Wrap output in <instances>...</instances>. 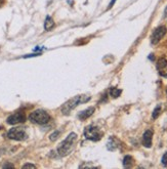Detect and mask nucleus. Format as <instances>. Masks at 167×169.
<instances>
[{
    "label": "nucleus",
    "instance_id": "nucleus-1",
    "mask_svg": "<svg viewBox=\"0 0 167 169\" xmlns=\"http://www.w3.org/2000/svg\"><path fill=\"white\" fill-rule=\"evenodd\" d=\"M76 140H77V134L74 133V132L70 133L69 135L66 137V140H63V142L61 143V145H59V148H57V154H59L61 157H65V156L69 155L73 150V148H74Z\"/></svg>",
    "mask_w": 167,
    "mask_h": 169
},
{
    "label": "nucleus",
    "instance_id": "nucleus-2",
    "mask_svg": "<svg viewBox=\"0 0 167 169\" xmlns=\"http://www.w3.org/2000/svg\"><path fill=\"white\" fill-rule=\"evenodd\" d=\"M90 100V97L88 95H76V97H72L71 100H69L68 102H66L65 104L62 106L61 110L62 113L65 115H68L72 110H74L79 104H84Z\"/></svg>",
    "mask_w": 167,
    "mask_h": 169
},
{
    "label": "nucleus",
    "instance_id": "nucleus-3",
    "mask_svg": "<svg viewBox=\"0 0 167 169\" xmlns=\"http://www.w3.org/2000/svg\"><path fill=\"white\" fill-rule=\"evenodd\" d=\"M29 120L35 124L43 125V124L48 123L50 120V116L46 111L44 110H36L32 112L29 116Z\"/></svg>",
    "mask_w": 167,
    "mask_h": 169
},
{
    "label": "nucleus",
    "instance_id": "nucleus-4",
    "mask_svg": "<svg viewBox=\"0 0 167 169\" xmlns=\"http://www.w3.org/2000/svg\"><path fill=\"white\" fill-rule=\"evenodd\" d=\"M84 136L89 140L97 142L102 137V132L96 126L89 125L84 129Z\"/></svg>",
    "mask_w": 167,
    "mask_h": 169
},
{
    "label": "nucleus",
    "instance_id": "nucleus-5",
    "mask_svg": "<svg viewBox=\"0 0 167 169\" xmlns=\"http://www.w3.org/2000/svg\"><path fill=\"white\" fill-rule=\"evenodd\" d=\"M7 136H8V138H10V140L22 142V140H27L28 134H27V132H26V130L24 129V128L14 127V128H11V129L8 131Z\"/></svg>",
    "mask_w": 167,
    "mask_h": 169
},
{
    "label": "nucleus",
    "instance_id": "nucleus-6",
    "mask_svg": "<svg viewBox=\"0 0 167 169\" xmlns=\"http://www.w3.org/2000/svg\"><path fill=\"white\" fill-rule=\"evenodd\" d=\"M166 34V28L164 26H160V27L156 28L154 30V32L151 35V42L152 44H157L159 43V41L164 37V35Z\"/></svg>",
    "mask_w": 167,
    "mask_h": 169
},
{
    "label": "nucleus",
    "instance_id": "nucleus-7",
    "mask_svg": "<svg viewBox=\"0 0 167 169\" xmlns=\"http://www.w3.org/2000/svg\"><path fill=\"white\" fill-rule=\"evenodd\" d=\"M7 123L10 125H16L19 123H23L26 121V115L24 112H16L14 113L12 115H10L7 118Z\"/></svg>",
    "mask_w": 167,
    "mask_h": 169
},
{
    "label": "nucleus",
    "instance_id": "nucleus-8",
    "mask_svg": "<svg viewBox=\"0 0 167 169\" xmlns=\"http://www.w3.org/2000/svg\"><path fill=\"white\" fill-rule=\"evenodd\" d=\"M157 70L162 77H167V59L164 57L158 59L157 62Z\"/></svg>",
    "mask_w": 167,
    "mask_h": 169
},
{
    "label": "nucleus",
    "instance_id": "nucleus-9",
    "mask_svg": "<svg viewBox=\"0 0 167 169\" xmlns=\"http://www.w3.org/2000/svg\"><path fill=\"white\" fill-rule=\"evenodd\" d=\"M152 140H153V131L152 130H147L145 131L143 135V145L145 148L152 147Z\"/></svg>",
    "mask_w": 167,
    "mask_h": 169
},
{
    "label": "nucleus",
    "instance_id": "nucleus-10",
    "mask_svg": "<svg viewBox=\"0 0 167 169\" xmlns=\"http://www.w3.org/2000/svg\"><path fill=\"white\" fill-rule=\"evenodd\" d=\"M95 109L93 108V107L87 108L86 110H84V111H82V112L79 113L78 118L80 119V120H86L87 118H89V117H90L91 115L95 113Z\"/></svg>",
    "mask_w": 167,
    "mask_h": 169
},
{
    "label": "nucleus",
    "instance_id": "nucleus-11",
    "mask_svg": "<svg viewBox=\"0 0 167 169\" xmlns=\"http://www.w3.org/2000/svg\"><path fill=\"white\" fill-rule=\"evenodd\" d=\"M120 142L117 140L116 137H110L109 138V142L107 144V148H108L109 151H115L119 148Z\"/></svg>",
    "mask_w": 167,
    "mask_h": 169
},
{
    "label": "nucleus",
    "instance_id": "nucleus-12",
    "mask_svg": "<svg viewBox=\"0 0 167 169\" xmlns=\"http://www.w3.org/2000/svg\"><path fill=\"white\" fill-rule=\"evenodd\" d=\"M54 27V21L52 20L50 16H47L45 19V22H44V29L46 31H50L51 29H53Z\"/></svg>",
    "mask_w": 167,
    "mask_h": 169
},
{
    "label": "nucleus",
    "instance_id": "nucleus-13",
    "mask_svg": "<svg viewBox=\"0 0 167 169\" xmlns=\"http://www.w3.org/2000/svg\"><path fill=\"white\" fill-rule=\"evenodd\" d=\"M132 164H133V158L131 156H125L123 160V166L124 167H131Z\"/></svg>",
    "mask_w": 167,
    "mask_h": 169
},
{
    "label": "nucleus",
    "instance_id": "nucleus-14",
    "mask_svg": "<svg viewBox=\"0 0 167 169\" xmlns=\"http://www.w3.org/2000/svg\"><path fill=\"white\" fill-rule=\"evenodd\" d=\"M121 93H122L121 89L116 88V87H111V89H110V95H111L112 97H114V98L119 97Z\"/></svg>",
    "mask_w": 167,
    "mask_h": 169
},
{
    "label": "nucleus",
    "instance_id": "nucleus-15",
    "mask_svg": "<svg viewBox=\"0 0 167 169\" xmlns=\"http://www.w3.org/2000/svg\"><path fill=\"white\" fill-rule=\"evenodd\" d=\"M160 113H161V106H160V105H158V106L155 108V110L153 111V114H152V118H153V119H157L158 117H159Z\"/></svg>",
    "mask_w": 167,
    "mask_h": 169
},
{
    "label": "nucleus",
    "instance_id": "nucleus-16",
    "mask_svg": "<svg viewBox=\"0 0 167 169\" xmlns=\"http://www.w3.org/2000/svg\"><path fill=\"white\" fill-rule=\"evenodd\" d=\"M59 133H61V132L59 131V130H57V131H55V132H53L52 134H50V136H49V137H50V140H55L57 138V136L59 135Z\"/></svg>",
    "mask_w": 167,
    "mask_h": 169
},
{
    "label": "nucleus",
    "instance_id": "nucleus-17",
    "mask_svg": "<svg viewBox=\"0 0 167 169\" xmlns=\"http://www.w3.org/2000/svg\"><path fill=\"white\" fill-rule=\"evenodd\" d=\"M162 164H163L164 166L167 165V152L163 155V157H162Z\"/></svg>",
    "mask_w": 167,
    "mask_h": 169
},
{
    "label": "nucleus",
    "instance_id": "nucleus-18",
    "mask_svg": "<svg viewBox=\"0 0 167 169\" xmlns=\"http://www.w3.org/2000/svg\"><path fill=\"white\" fill-rule=\"evenodd\" d=\"M23 168L26 169V168H36L35 165H33V164H25L24 166H23Z\"/></svg>",
    "mask_w": 167,
    "mask_h": 169
},
{
    "label": "nucleus",
    "instance_id": "nucleus-19",
    "mask_svg": "<svg viewBox=\"0 0 167 169\" xmlns=\"http://www.w3.org/2000/svg\"><path fill=\"white\" fill-rule=\"evenodd\" d=\"M115 2H116V0H112V1L110 2V4H109V6H108V9H110V8L113 7V5L115 4Z\"/></svg>",
    "mask_w": 167,
    "mask_h": 169
},
{
    "label": "nucleus",
    "instance_id": "nucleus-20",
    "mask_svg": "<svg viewBox=\"0 0 167 169\" xmlns=\"http://www.w3.org/2000/svg\"><path fill=\"white\" fill-rule=\"evenodd\" d=\"M4 2H5V0H0V7H1V6L3 5Z\"/></svg>",
    "mask_w": 167,
    "mask_h": 169
},
{
    "label": "nucleus",
    "instance_id": "nucleus-21",
    "mask_svg": "<svg viewBox=\"0 0 167 169\" xmlns=\"http://www.w3.org/2000/svg\"><path fill=\"white\" fill-rule=\"evenodd\" d=\"M3 167H4V168H7V167H14V165H9V164H7V165H4Z\"/></svg>",
    "mask_w": 167,
    "mask_h": 169
},
{
    "label": "nucleus",
    "instance_id": "nucleus-22",
    "mask_svg": "<svg viewBox=\"0 0 167 169\" xmlns=\"http://www.w3.org/2000/svg\"><path fill=\"white\" fill-rule=\"evenodd\" d=\"M167 16V7H166V9H165V16Z\"/></svg>",
    "mask_w": 167,
    "mask_h": 169
},
{
    "label": "nucleus",
    "instance_id": "nucleus-23",
    "mask_svg": "<svg viewBox=\"0 0 167 169\" xmlns=\"http://www.w3.org/2000/svg\"><path fill=\"white\" fill-rule=\"evenodd\" d=\"M166 92H167V91H166Z\"/></svg>",
    "mask_w": 167,
    "mask_h": 169
}]
</instances>
